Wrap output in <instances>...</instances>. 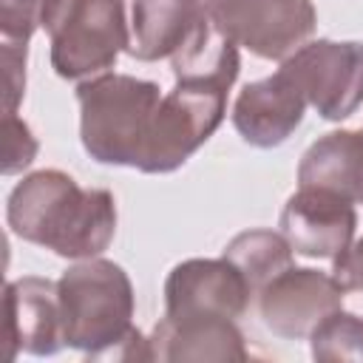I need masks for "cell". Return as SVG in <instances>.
<instances>
[{
    "instance_id": "5bb4252c",
    "label": "cell",
    "mask_w": 363,
    "mask_h": 363,
    "mask_svg": "<svg viewBox=\"0 0 363 363\" xmlns=\"http://www.w3.org/2000/svg\"><path fill=\"white\" fill-rule=\"evenodd\" d=\"M204 17L201 0H133L128 54L142 62L170 60Z\"/></svg>"
},
{
    "instance_id": "9a60e30c",
    "label": "cell",
    "mask_w": 363,
    "mask_h": 363,
    "mask_svg": "<svg viewBox=\"0 0 363 363\" xmlns=\"http://www.w3.org/2000/svg\"><path fill=\"white\" fill-rule=\"evenodd\" d=\"M298 184L323 187L352 204H363V128L332 130L312 142L301 156Z\"/></svg>"
},
{
    "instance_id": "8992f818",
    "label": "cell",
    "mask_w": 363,
    "mask_h": 363,
    "mask_svg": "<svg viewBox=\"0 0 363 363\" xmlns=\"http://www.w3.org/2000/svg\"><path fill=\"white\" fill-rule=\"evenodd\" d=\"M201 6L221 34L261 60H286L318 26L312 0H201Z\"/></svg>"
},
{
    "instance_id": "4fadbf2b",
    "label": "cell",
    "mask_w": 363,
    "mask_h": 363,
    "mask_svg": "<svg viewBox=\"0 0 363 363\" xmlns=\"http://www.w3.org/2000/svg\"><path fill=\"white\" fill-rule=\"evenodd\" d=\"M306 99L289 77L275 71L267 79L247 82L233 105V128L252 147L284 145L303 122Z\"/></svg>"
},
{
    "instance_id": "d6986e66",
    "label": "cell",
    "mask_w": 363,
    "mask_h": 363,
    "mask_svg": "<svg viewBox=\"0 0 363 363\" xmlns=\"http://www.w3.org/2000/svg\"><path fill=\"white\" fill-rule=\"evenodd\" d=\"M3 136H6V145H3V176H14V173H23L34 156H37V139L31 133V128L17 119L14 113H6L3 116Z\"/></svg>"
},
{
    "instance_id": "44dd1931",
    "label": "cell",
    "mask_w": 363,
    "mask_h": 363,
    "mask_svg": "<svg viewBox=\"0 0 363 363\" xmlns=\"http://www.w3.org/2000/svg\"><path fill=\"white\" fill-rule=\"evenodd\" d=\"M335 281L349 292V289H363V238L352 241L332 267Z\"/></svg>"
},
{
    "instance_id": "277c9868",
    "label": "cell",
    "mask_w": 363,
    "mask_h": 363,
    "mask_svg": "<svg viewBox=\"0 0 363 363\" xmlns=\"http://www.w3.org/2000/svg\"><path fill=\"white\" fill-rule=\"evenodd\" d=\"M45 31L51 65L62 79L102 74L130 45L125 0H54Z\"/></svg>"
},
{
    "instance_id": "e0dca14e",
    "label": "cell",
    "mask_w": 363,
    "mask_h": 363,
    "mask_svg": "<svg viewBox=\"0 0 363 363\" xmlns=\"http://www.w3.org/2000/svg\"><path fill=\"white\" fill-rule=\"evenodd\" d=\"M309 352L323 363H363V318L335 309L312 329Z\"/></svg>"
},
{
    "instance_id": "8fae6325",
    "label": "cell",
    "mask_w": 363,
    "mask_h": 363,
    "mask_svg": "<svg viewBox=\"0 0 363 363\" xmlns=\"http://www.w3.org/2000/svg\"><path fill=\"white\" fill-rule=\"evenodd\" d=\"M150 360L159 363H227L247 360L244 335L233 318L221 315H164L147 337Z\"/></svg>"
},
{
    "instance_id": "5b68a950",
    "label": "cell",
    "mask_w": 363,
    "mask_h": 363,
    "mask_svg": "<svg viewBox=\"0 0 363 363\" xmlns=\"http://www.w3.org/2000/svg\"><path fill=\"white\" fill-rule=\"evenodd\" d=\"M230 85L210 79H176L159 102L142 173H170L182 167L221 125Z\"/></svg>"
},
{
    "instance_id": "6da1fadb",
    "label": "cell",
    "mask_w": 363,
    "mask_h": 363,
    "mask_svg": "<svg viewBox=\"0 0 363 363\" xmlns=\"http://www.w3.org/2000/svg\"><path fill=\"white\" fill-rule=\"evenodd\" d=\"M6 221L28 244L60 258L85 261L102 255L116 233V201L111 190L79 187L62 170H34L9 193Z\"/></svg>"
},
{
    "instance_id": "ac0fdd59",
    "label": "cell",
    "mask_w": 363,
    "mask_h": 363,
    "mask_svg": "<svg viewBox=\"0 0 363 363\" xmlns=\"http://www.w3.org/2000/svg\"><path fill=\"white\" fill-rule=\"evenodd\" d=\"M54 0H0V40L28 45L37 28H45Z\"/></svg>"
},
{
    "instance_id": "7a4b0ae2",
    "label": "cell",
    "mask_w": 363,
    "mask_h": 363,
    "mask_svg": "<svg viewBox=\"0 0 363 363\" xmlns=\"http://www.w3.org/2000/svg\"><path fill=\"white\" fill-rule=\"evenodd\" d=\"M162 91L150 79L130 74H99L77 88L79 139L99 164L142 167Z\"/></svg>"
},
{
    "instance_id": "52a82bcc",
    "label": "cell",
    "mask_w": 363,
    "mask_h": 363,
    "mask_svg": "<svg viewBox=\"0 0 363 363\" xmlns=\"http://www.w3.org/2000/svg\"><path fill=\"white\" fill-rule=\"evenodd\" d=\"M326 122L349 119L363 105V43L312 40L278 68Z\"/></svg>"
},
{
    "instance_id": "ba28073f",
    "label": "cell",
    "mask_w": 363,
    "mask_h": 363,
    "mask_svg": "<svg viewBox=\"0 0 363 363\" xmlns=\"http://www.w3.org/2000/svg\"><path fill=\"white\" fill-rule=\"evenodd\" d=\"M346 289L335 275L312 267H286L255 298L264 326L286 340H303L312 329L343 306Z\"/></svg>"
},
{
    "instance_id": "30bf717a",
    "label": "cell",
    "mask_w": 363,
    "mask_h": 363,
    "mask_svg": "<svg viewBox=\"0 0 363 363\" xmlns=\"http://www.w3.org/2000/svg\"><path fill=\"white\" fill-rule=\"evenodd\" d=\"M244 275L221 258H190L170 269L164 281V315H221L241 318L252 303Z\"/></svg>"
},
{
    "instance_id": "3957f363",
    "label": "cell",
    "mask_w": 363,
    "mask_h": 363,
    "mask_svg": "<svg viewBox=\"0 0 363 363\" xmlns=\"http://www.w3.org/2000/svg\"><path fill=\"white\" fill-rule=\"evenodd\" d=\"M60 312L65 346L79 349L88 360H105L133 326V284L128 272L108 258H85L68 267L60 281Z\"/></svg>"
},
{
    "instance_id": "9c48e42d",
    "label": "cell",
    "mask_w": 363,
    "mask_h": 363,
    "mask_svg": "<svg viewBox=\"0 0 363 363\" xmlns=\"http://www.w3.org/2000/svg\"><path fill=\"white\" fill-rule=\"evenodd\" d=\"M354 204L323 187H298L281 210V233L295 255L335 261L354 241Z\"/></svg>"
},
{
    "instance_id": "7c38bea8",
    "label": "cell",
    "mask_w": 363,
    "mask_h": 363,
    "mask_svg": "<svg viewBox=\"0 0 363 363\" xmlns=\"http://www.w3.org/2000/svg\"><path fill=\"white\" fill-rule=\"evenodd\" d=\"M6 337H9V357H17V352L43 357V354H57L65 346L57 281L37 275L9 281Z\"/></svg>"
},
{
    "instance_id": "2e32d148",
    "label": "cell",
    "mask_w": 363,
    "mask_h": 363,
    "mask_svg": "<svg viewBox=\"0 0 363 363\" xmlns=\"http://www.w3.org/2000/svg\"><path fill=\"white\" fill-rule=\"evenodd\" d=\"M250 284L252 295H258L275 275L292 267V247L284 233L272 230H244L238 233L221 252Z\"/></svg>"
},
{
    "instance_id": "ffe728a7",
    "label": "cell",
    "mask_w": 363,
    "mask_h": 363,
    "mask_svg": "<svg viewBox=\"0 0 363 363\" xmlns=\"http://www.w3.org/2000/svg\"><path fill=\"white\" fill-rule=\"evenodd\" d=\"M3 43V108L6 113H14L23 91H26V54L28 45L23 43Z\"/></svg>"
}]
</instances>
